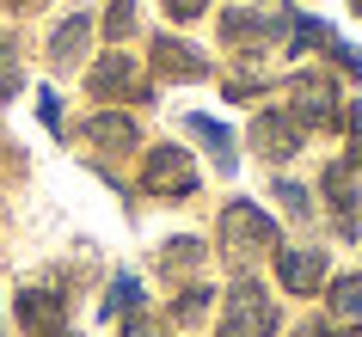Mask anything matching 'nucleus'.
Returning <instances> with one entry per match:
<instances>
[{"label": "nucleus", "instance_id": "obj_6", "mask_svg": "<svg viewBox=\"0 0 362 337\" xmlns=\"http://www.w3.org/2000/svg\"><path fill=\"white\" fill-rule=\"evenodd\" d=\"M270 258H276V276H283V288H288V295H301V300L325 282V252H313V245H276Z\"/></svg>", "mask_w": 362, "mask_h": 337}, {"label": "nucleus", "instance_id": "obj_10", "mask_svg": "<svg viewBox=\"0 0 362 337\" xmlns=\"http://www.w3.org/2000/svg\"><path fill=\"white\" fill-rule=\"evenodd\" d=\"M19 325L31 337H62V319H68V307H62V295H49V288H25L19 295Z\"/></svg>", "mask_w": 362, "mask_h": 337}, {"label": "nucleus", "instance_id": "obj_25", "mask_svg": "<svg viewBox=\"0 0 362 337\" xmlns=\"http://www.w3.org/2000/svg\"><path fill=\"white\" fill-rule=\"evenodd\" d=\"M37 117H43V129L62 135V98H56V86H43V93H37Z\"/></svg>", "mask_w": 362, "mask_h": 337}, {"label": "nucleus", "instance_id": "obj_14", "mask_svg": "<svg viewBox=\"0 0 362 337\" xmlns=\"http://www.w3.org/2000/svg\"><path fill=\"white\" fill-rule=\"evenodd\" d=\"M325 300H332V319H338L350 337H362V270L356 276H338L332 288H325Z\"/></svg>", "mask_w": 362, "mask_h": 337}, {"label": "nucleus", "instance_id": "obj_20", "mask_svg": "<svg viewBox=\"0 0 362 337\" xmlns=\"http://www.w3.org/2000/svg\"><path fill=\"white\" fill-rule=\"evenodd\" d=\"M135 31V0H105V37L123 43Z\"/></svg>", "mask_w": 362, "mask_h": 337}, {"label": "nucleus", "instance_id": "obj_23", "mask_svg": "<svg viewBox=\"0 0 362 337\" xmlns=\"http://www.w3.org/2000/svg\"><path fill=\"white\" fill-rule=\"evenodd\" d=\"M276 196L288 203V215H295V221H307V215H313V196H307V184H288V178H283V184H276Z\"/></svg>", "mask_w": 362, "mask_h": 337}, {"label": "nucleus", "instance_id": "obj_27", "mask_svg": "<svg viewBox=\"0 0 362 337\" xmlns=\"http://www.w3.org/2000/svg\"><path fill=\"white\" fill-rule=\"evenodd\" d=\"M123 337H160V331H153V325H148L141 313H129V331H123Z\"/></svg>", "mask_w": 362, "mask_h": 337}, {"label": "nucleus", "instance_id": "obj_11", "mask_svg": "<svg viewBox=\"0 0 362 337\" xmlns=\"http://www.w3.org/2000/svg\"><path fill=\"white\" fill-rule=\"evenodd\" d=\"M153 74L160 80H203L209 61H203V49H191L185 37H153Z\"/></svg>", "mask_w": 362, "mask_h": 337}, {"label": "nucleus", "instance_id": "obj_2", "mask_svg": "<svg viewBox=\"0 0 362 337\" xmlns=\"http://www.w3.org/2000/svg\"><path fill=\"white\" fill-rule=\"evenodd\" d=\"M215 337H276V300L258 276H240L221 295V325Z\"/></svg>", "mask_w": 362, "mask_h": 337}, {"label": "nucleus", "instance_id": "obj_22", "mask_svg": "<svg viewBox=\"0 0 362 337\" xmlns=\"http://www.w3.org/2000/svg\"><path fill=\"white\" fill-rule=\"evenodd\" d=\"M19 86H25V74H19V61H13V43H0V105L19 93Z\"/></svg>", "mask_w": 362, "mask_h": 337}, {"label": "nucleus", "instance_id": "obj_24", "mask_svg": "<svg viewBox=\"0 0 362 337\" xmlns=\"http://www.w3.org/2000/svg\"><path fill=\"white\" fill-rule=\"evenodd\" d=\"M325 49H332V61H338V68H344L350 80H362V49H350V43H338V37L325 43Z\"/></svg>", "mask_w": 362, "mask_h": 337}, {"label": "nucleus", "instance_id": "obj_29", "mask_svg": "<svg viewBox=\"0 0 362 337\" xmlns=\"http://www.w3.org/2000/svg\"><path fill=\"white\" fill-rule=\"evenodd\" d=\"M6 6H37V0H6Z\"/></svg>", "mask_w": 362, "mask_h": 337}, {"label": "nucleus", "instance_id": "obj_30", "mask_svg": "<svg viewBox=\"0 0 362 337\" xmlns=\"http://www.w3.org/2000/svg\"><path fill=\"white\" fill-rule=\"evenodd\" d=\"M0 43H6V31H0Z\"/></svg>", "mask_w": 362, "mask_h": 337}, {"label": "nucleus", "instance_id": "obj_5", "mask_svg": "<svg viewBox=\"0 0 362 337\" xmlns=\"http://www.w3.org/2000/svg\"><path fill=\"white\" fill-rule=\"evenodd\" d=\"M301 141H307V129L283 111V105H270V111L252 117V148L264 153V160H276V166H283V160H295V153H301Z\"/></svg>", "mask_w": 362, "mask_h": 337}, {"label": "nucleus", "instance_id": "obj_1", "mask_svg": "<svg viewBox=\"0 0 362 337\" xmlns=\"http://www.w3.org/2000/svg\"><path fill=\"white\" fill-rule=\"evenodd\" d=\"M215 245H221V258H228V264H252V258H270V252L283 245V233H276V221H270V215H264L258 203L233 196V203L221 208Z\"/></svg>", "mask_w": 362, "mask_h": 337}, {"label": "nucleus", "instance_id": "obj_31", "mask_svg": "<svg viewBox=\"0 0 362 337\" xmlns=\"http://www.w3.org/2000/svg\"><path fill=\"white\" fill-rule=\"evenodd\" d=\"M356 13H362V0H356Z\"/></svg>", "mask_w": 362, "mask_h": 337}, {"label": "nucleus", "instance_id": "obj_21", "mask_svg": "<svg viewBox=\"0 0 362 337\" xmlns=\"http://www.w3.org/2000/svg\"><path fill=\"white\" fill-rule=\"evenodd\" d=\"M338 129H344V141H350V160H344V166L362 172V105H344V111H338Z\"/></svg>", "mask_w": 362, "mask_h": 337}, {"label": "nucleus", "instance_id": "obj_8", "mask_svg": "<svg viewBox=\"0 0 362 337\" xmlns=\"http://www.w3.org/2000/svg\"><path fill=\"white\" fill-rule=\"evenodd\" d=\"M320 190H325V203H332V215H338V233H356V227H362V190H356V172L338 160V166H325Z\"/></svg>", "mask_w": 362, "mask_h": 337}, {"label": "nucleus", "instance_id": "obj_3", "mask_svg": "<svg viewBox=\"0 0 362 337\" xmlns=\"http://www.w3.org/2000/svg\"><path fill=\"white\" fill-rule=\"evenodd\" d=\"M288 117H295V123H301V129H332V123H338V111H344V98H338V86H332V80L325 74H295L288 80V105H283Z\"/></svg>", "mask_w": 362, "mask_h": 337}, {"label": "nucleus", "instance_id": "obj_12", "mask_svg": "<svg viewBox=\"0 0 362 337\" xmlns=\"http://www.w3.org/2000/svg\"><path fill=\"white\" fill-rule=\"evenodd\" d=\"M86 86H93V98H105V105H117V98H135V56H105L86 68Z\"/></svg>", "mask_w": 362, "mask_h": 337}, {"label": "nucleus", "instance_id": "obj_7", "mask_svg": "<svg viewBox=\"0 0 362 337\" xmlns=\"http://www.w3.org/2000/svg\"><path fill=\"white\" fill-rule=\"evenodd\" d=\"M288 31V19L283 13H270V6H233V13H221V37L228 43H276Z\"/></svg>", "mask_w": 362, "mask_h": 337}, {"label": "nucleus", "instance_id": "obj_28", "mask_svg": "<svg viewBox=\"0 0 362 337\" xmlns=\"http://www.w3.org/2000/svg\"><path fill=\"white\" fill-rule=\"evenodd\" d=\"M295 337H338V331H332V325H320V319H313V325H301V331H295Z\"/></svg>", "mask_w": 362, "mask_h": 337}, {"label": "nucleus", "instance_id": "obj_17", "mask_svg": "<svg viewBox=\"0 0 362 337\" xmlns=\"http://www.w3.org/2000/svg\"><path fill=\"white\" fill-rule=\"evenodd\" d=\"M135 307H141V282L117 276L111 282V300H98V319H123V313H135Z\"/></svg>", "mask_w": 362, "mask_h": 337}, {"label": "nucleus", "instance_id": "obj_18", "mask_svg": "<svg viewBox=\"0 0 362 337\" xmlns=\"http://www.w3.org/2000/svg\"><path fill=\"white\" fill-rule=\"evenodd\" d=\"M197 264H203V240H191V233H185V240H172V245H166L160 270H166V276H185V270H197Z\"/></svg>", "mask_w": 362, "mask_h": 337}, {"label": "nucleus", "instance_id": "obj_4", "mask_svg": "<svg viewBox=\"0 0 362 337\" xmlns=\"http://www.w3.org/2000/svg\"><path fill=\"white\" fill-rule=\"evenodd\" d=\"M141 184H148V196H191L197 190V166L185 148H153L148 160H141Z\"/></svg>", "mask_w": 362, "mask_h": 337}, {"label": "nucleus", "instance_id": "obj_16", "mask_svg": "<svg viewBox=\"0 0 362 337\" xmlns=\"http://www.w3.org/2000/svg\"><path fill=\"white\" fill-rule=\"evenodd\" d=\"M191 135H197V141H209V153H215V166H221V172H233V166H240L228 123H215V117H203V111H197V117H191Z\"/></svg>", "mask_w": 362, "mask_h": 337}, {"label": "nucleus", "instance_id": "obj_9", "mask_svg": "<svg viewBox=\"0 0 362 337\" xmlns=\"http://www.w3.org/2000/svg\"><path fill=\"white\" fill-rule=\"evenodd\" d=\"M86 141L105 153H135L141 148V129H135V117H123L117 105H105V111H93V123H86Z\"/></svg>", "mask_w": 362, "mask_h": 337}, {"label": "nucleus", "instance_id": "obj_13", "mask_svg": "<svg viewBox=\"0 0 362 337\" xmlns=\"http://www.w3.org/2000/svg\"><path fill=\"white\" fill-rule=\"evenodd\" d=\"M86 43H93V19H86V13H68V19L56 25V37H49V61H56V68H74V61L86 56Z\"/></svg>", "mask_w": 362, "mask_h": 337}, {"label": "nucleus", "instance_id": "obj_26", "mask_svg": "<svg viewBox=\"0 0 362 337\" xmlns=\"http://www.w3.org/2000/svg\"><path fill=\"white\" fill-rule=\"evenodd\" d=\"M203 6H215V0H166L172 19H203Z\"/></svg>", "mask_w": 362, "mask_h": 337}, {"label": "nucleus", "instance_id": "obj_19", "mask_svg": "<svg viewBox=\"0 0 362 337\" xmlns=\"http://www.w3.org/2000/svg\"><path fill=\"white\" fill-rule=\"evenodd\" d=\"M288 49H295V56H301V49H325V43H332V31H325L320 19H288Z\"/></svg>", "mask_w": 362, "mask_h": 337}, {"label": "nucleus", "instance_id": "obj_15", "mask_svg": "<svg viewBox=\"0 0 362 337\" xmlns=\"http://www.w3.org/2000/svg\"><path fill=\"white\" fill-rule=\"evenodd\" d=\"M209 307H215V288H209V282H185L178 300H172V319H178L185 331H197V325L209 319Z\"/></svg>", "mask_w": 362, "mask_h": 337}]
</instances>
